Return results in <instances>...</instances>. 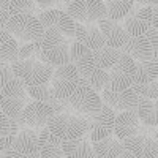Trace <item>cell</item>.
<instances>
[{
  "instance_id": "3957f363",
  "label": "cell",
  "mask_w": 158,
  "mask_h": 158,
  "mask_svg": "<svg viewBox=\"0 0 158 158\" xmlns=\"http://www.w3.org/2000/svg\"><path fill=\"white\" fill-rule=\"evenodd\" d=\"M46 127L51 130V133H54L62 141L82 138V136H87L89 133L87 118L84 115L71 114V112L54 114L49 118Z\"/></svg>"
},
{
  "instance_id": "5bb4252c",
  "label": "cell",
  "mask_w": 158,
  "mask_h": 158,
  "mask_svg": "<svg viewBox=\"0 0 158 158\" xmlns=\"http://www.w3.org/2000/svg\"><path fill=\"white\" fill-rule=\"evenodd\" d=\"M100 95H101L103 103L108 104L109 108H112L115 112L136 109L138 106V94L131 87L123 89V90H114L108 84L100 92Z\"/></svg>"
},
{
  "instance_id": "277c9868",
  "label": "cell",
  "mask_w": 158,
  "mask_h": 158,
  "mask_svg": "<svg viewBox=\"0 0 158 158\" xmlns=\"http://www.w3.org/2000/svg\"><path fill=\"white\" fill-rule=\"evenodd\" d=\"M5 30L15 36L18 43L38 41L44 35V27L40 22L38 16L29 15V13L11 15L8 22H6Z\"/></svg>"
},
{
  "instance_id": "ab89813d",
  "label": "cell",
  "mask_w": 158,
  "mask_h": 158,
  "mask_svg": "<svg viewBox=\"0 0 158 158\" xmlns=\"http://www.w3.org/2000/svg\"><path fill=\"white\" fill-rule=\"evenodd\" d=\"M155 128H156V130L153 131V135H152V136H153V139H155V141L158 142V127H155Z\"/></svg>"
},
{
  "instance_id": "1f68e13d",
  "label": "cell",
  "mask_w": 158,
  "mask_h": 158,
  "mask_svg": "<svg viewBox=\"0 0 158 158\" xmlns=\"http://www.w3.org/2000/svg\"><path fill=\"white\" fill-rule=\"evenodd\" d=\"M24 59H40L41 60V40L30 43H22L18 51V60Z\"/></svg>"
},
{
  "instance_id": "5b68a950",
  "label": "cell",
  "mask_w": 158,
  "mask_h": 158,
  "mask_svg": "<svg viewBox=\"0 0 158 158\" xmlns=\"http://www.w3.org/2000/svg\"><path fill=\"white\" fill-rule=\"evenodd\" d=\"M11 68L15 76L19 77L25 85H35V84L48 82L56 67L40 59H24V60L13 62Z\"/></svg>"
},
{
  "instance_id": "ac0fdd59",
  "label": "cell",
  "mask_w": 158,
  "mask_h": 158,
  "mask_svg": "<svg viewBox=\"0 0 158 158\" xmlns=\"http://www.w3.org/2000/svg\"><path fill=\"white\" fill-rule=\"evenodd\" d=\"M76 41L85 44L92 51H95L101 46L106 44L104 36L98 27V22H92V24H82V22H74V38Z\"/></svg>"
},
{
  "instance_id": "f1b7e54d",
  "label": "cell",
  "mask_w": 158,
  "mask_h": 158,
  "mask_svg": "<svg viewBox=\"0 0 158 158\" xmlns=\"http://www.w3.org/2000/svg\"><path fill=\"white\" fill-rule=\"evenodd\" d=\"M108 10V18L120 21L133 8L135 0H103Z\"/></svg>"
},
{
  "instance_id": "ffe728a7",
  "label": "cell",
  "mask_w": 158,
  "mask_h": 158,
  "mask_svg": "<svg viewBox=\"0 0 158 158\" xmlns=\"http://www.w3.org/2000/svg\"><path fill=\"white\" fill-rule=\"evenodd\" d=\"M141 128V120L138 117L136 109H128V111H120L115 115L114 120V136L117 139H125L131 135L138 133Z\"/></svg>"
},
{
  "instance_id": "e0dca14e",
  "label": "cell",
  "mask_w": 158,
  "mask_h": 158,
  "mask_svg": "<svg viewBox=\"0 0 158 158\" xmlns=\"http://www.w3.org/2000/svg\"><path fill=\"white\" fill-rule=\"evenodd\" d=\"M70 59H71V63H74L81 77H84L87 73H90L97 67L94 51L87 48L85 44L76 41V40H73L70 44Z\"/></svg>"
},
{
  "instance_id": "484cf974",
  "label": "cell",
  "mask_w": 158,
  "mask_h": 158,
  "mask_svg": "<svg viewBox=\"0 0 158 158\" xmlns=\"http://www.w3.org/2000/svg\"><path fill=\"white\" fill-rule=\"evenodd\" d=\"M136 112L144 127H158V108L155 106L153 100L146 97H138Z\"/></svg>"
},
{
  "instance_id": "4dcf8cb0",
  "label": "cell",
  "mask_w": 158,
  "mask_h": 158,
  "mask_svg": "<svg viewBox=\"0 0 158 158\" xmlns=\"http://www.w3.org/2000/svg\"><path fill=\"white\" fill-rule=\"evenodd\" d=\"M25 90L32 100H40V101H51L54 98L51 89V82H41V84H35V85H25Z\"/></svg>"
},
{
  "instance_id": "30bf717a",
  "label": "cell",
  "mask_w": 158,
  "mask_h": 158,
  "mask_svg": "<svg viewBox=\"0 0 158 158\" xmlns=\"http://www.w3.org/2000/svg\"><path fill=\"white\" fill-rule=\"evenodd\" d=\"M136 71V62L125 52H120L117 62L108 70L109 73V87L114 90H123L133 85Z\"/></svg>"
},
{
  "instance_id": "b9f144b4",
  "label": "cell",
  "mask_w": 158,
  "mask_h": 158,
  "mask_svg": "<svg viewBox=\"0 0 158 158\" xmlns=\"http://www.w3.org/2000/svg\"><path fill=\"white\" fill-rule=\"evenodd\" d=\"M156 81H158V77H156Z\"/></svg>"
},
{
  "instance_id": "d6a6232c",
  "label": "cell",
  "mask_w": 158,
  "mask_h": 158,
  "mask_svg": "<svg viewBox=\"0 0 158 158\" xmlns=\"http://www.w3.org/2000/svg\"><path fill=\"white\" fill-rule=\"evenodd\" d=\"M35 11H36L35 0H10V15H21V13L35 15Z\"/></svg>"
},
{
  "instance_id": "603a6c76",
  "label": "cell",
  "mask_w": 158,
  "mask_h": 158,
  "mask_svg": "<svg viewBox=\"0 0 158 158\" xmlns=\"http://www.w3.org/2000/svg\"><path fill=\"white\" fill-rule=\"evenodd\" d=\"M120 51L128 54L133 60H147V59L153 57L152 46L146 35L144 36H128L127 43L123 44V48Z\"/></svg>"
},
{
  "instance_id": "74e56055",
  "label": "cell",
  "mask_w": 158,
  "mask_h": 158,
  "mask_svg": "<svg viewBox=\"0 0 158 158\" xmlns=\"http://www.w3.org/2000/svg\"><path fill=\"white\" fill-rule=\"evenodd\" d=\"M136 6H155L158 5V0H135Z\"/></svg>"
},
{
  "instance_id": "6da1fadb",
  "label": "cell",
  "mask_w": 158,
  "mask_h": 158,
  "mask_svg": "<svg viewBox=\"0 0 158 158\" xmlns=\"http://www.w3.org/2000/svg\"><path fill=\"white\" fill-rule=\"evenodd\" d=\"M29 94L25 90V84L19 77H13L0 89V109H2L10 118H15L19 123V130L22 125V111L25 104L29 103Z\"/></svg>"
},
{
  "instance_id": "f35d334b",
  "label": "cell",
  "mask_w": 158,
  "mask_h": 158,
  "mask_svg": "<svg viewBox=\"0 0 158 158\" xmlns=\"http://www.w3.org/2000/svg\"><path fill=\"white\" fill-rule=\"evenodd\" d=\"M152 27L158 29V5L152 6Z\"/></svg>"
},
{
  "instance_id": "7a4b0ae2",
  "label": "cell",
  "mask_w": 158,
  "mask_h": 158,
  "mask_svg": "<svg viewBox=\"0 0 158 158\" xmlns=\"http://www.w3.org/2000/svg\"><path fill=\"white\" fill-rule=\"evenodd\" d=\"M73 40L65 36L59 30L48 29L41 38V60L54 67L71 62L70 59V44Z\"/></svg>"
},
{
  "instance_id": "7402d4cb",
  "label": "cell",
  "mask_w": 158,
  "mask_h": 158,
  "mask_svg": "<svg viewBox=\"0 0 158 158\" xmlns=\"http://www.w3.org/2000/svg\"><path fill=\"white\" fill-rule=\"evenodd\" d=\"M38 150L40 156L43 158H59L63 156L62 139L57 138L54 133H51L48 127H43L38 133Z\"/></svg>"
},
{
  "instance_id": "8992f818",
  "label": "cell",
  "mask_w": 158,
  "mask_h": 158,
  "mask_svg": "<svg viewBox=\"0 0 158 158\" xmlns=\"http://www.w3.org/2000/svg\"><path fill=\"white\" fill-rule=\"evenodd\" d=\"M49 82L56 98L68 100L70 95L74 92V89L77 87V84L81 82V74L76 70L74 63L68 62L54 68V73H52Z\"/></svg>"
},
{
  "instance_id": "d6986e66",
  "label": "cell",
  "mask_w": 158,
  "mask_h": 158,
  "mask_svg": "<svg viewBox=\"0 0 158 158\" xmlns=\"http://www.w3.org/2000/svg\"><path fill=\"white\" fill-rule=\"evenodd\" d=\"M98 27L104 36V41L108 46L115 48V49H122L123 44L128 40V33L125 32V29L122 27V24L117 19H111V18H103L98 21Z\"/></svg>"
},
{
  "instance_id": "d590c367",
  "label": "cell",
  "mask_w": 158,
  "mask_h": 158,
  "mask_svg": "<svg viewBox=\"0 0 158 158\" xmlns=\"http://www.w3.org/2000/svg\"><path fill=\"white\" fill-rule=\"evenodd\" d=\"M36 6L41 10H48V8H62L65 10V0H35Z\"/></svg>"
},
{
  "instance_id": "d4e9b609",
  "label": "cell",
  "mask_w": 158,
  "mask_h": 158,
  "mask_svg": "<svg viewBox=\"0 0 158 158\" xmlns=\"http://www.w3.org/2000/svg\"><path fill=\"white\" fill-rule=\"evenodd\" d=\"M136 71L133 85H146L158 77V59L152 57L147 60H135Z\"/></svg>"
},
{
  "instance_id": "4316f807",
  "label": "cell",
  "mask_w": 158,
  "mask_h": 158,
  "mask_svg": "<svg viewBox=\"0 0 158 158\" xmlns=\"http://www.w3.org/2000/svg\"><path fill=\"white\" fill-rule=\"evenodd\" d=\"M19 43L16 38L6 30H0V59H3L10 63L18 60Z\"/></svg>"
},
{
  "instance_id": "f546056e",
  "label": "cell",
  "mask_w": 158,
  "mask_h": 158,
  "mask_svg": "<svg viewBox=\"0 0 158 158\" xmlns=\"http://www.w3.org/2000/svg\"><path fill=\"white\" fill-rule=\"evenodd\" d=\"M82 81H85L94 90H97L98 94L109 84V73L108 70H104V68H100L98 65L92 70L90 73H87L84 77H81Z\"/></svg>"
},
{
  "instance_id": "83f0119b",
  "label": "cell",
  "mask_w": 158,
  "mask_h": 158,
  "mask_svg": "<svg viewBox=\"0 0 158 158\" xmlns=\"http://www.w3.org/2000/svg\"><path fill=\"white\" fill-rule=\"evenodd\" d=\"M120 49H115V48H111L108 44H104L98 49L94 51V56H95V62L100 68H104V70H109L112 65L117 62L118 56H120Z\"/></svg>"
},
{
  "instance_id": "7c38bea8",
  "label": "cell",
  "mask_w": 158,
  "mask_h": 158,
  "mask_svg": "<svg viewBox=\"0 0 158 158\" xmlns=\"http://www.w3.org/2000/svg\"><path fill=\"white\" fill-rule=\"evenodd\" d=\"M135 6L120 19V24L130 36H144L152 27V6Z\"/></svg>"
},
{
  "instance_id": "4fadbf2b",
  "label": "cell",
  "mask_w": 158,
  "mask_h": 158,
  "mask_svg": "<svg viewBox=\"0 0 158 158\" xmlns=\"http://www.w3.org/2000/svg\"><path fill=\"white\" fill-rule=\"evenodd\" d=\"M122 146L130 153V156L136 158H156L158 156V142L152 135L138 133L122 139Z\"/></svg>"
},
{
  "instance_id": "9a60e30c",
  "label": "cell",
  "mask_w": 158,
  "mask_h": 158,
  "mask_svg": "<svg viewBox=\"0 0 158 158\" xmlns=\"http://www.w3.org/2000/svg\"><path fill=\"white\" fill-rule=\"evenodd\" d=\"M56 114L54 108L51 106L48 101H40L33 100L25 104V108L22 111V125L32 127V128H43L48 125L49 118Z\"/></svg>"
},
{
  "instance_id": "44dd1931",
  "label": "cell",
  "mask_w": 158,
  "mask_h": 158,
  "mask_svg": "<svg viewBox=\"0 0 158 158\" xmlns=\"http://www.w3.org/2000/svg\"><path fill=\"white\" fill-rule=\"evenodd\" d=\"M92 149H94L95 156H100V158L130 156V153L122 146V141L117 139L114 136V133L106 136V138H103V139H100V141H94V142H92Z\"/></svg>"
},
{
  "instance_id": "9c48e42d",
  "label": "cell",
  "mask_w": 158,
  "mask_h": 158,
  "mask_svg": "<svg viewBox=\"0 0 158 158\" xmlns=\"http://www.w3.org/2000/svg\"><path fill=\"white\" fill-rule=\"evenodd\" d=\"M68 103L76 114L85 117L92 112H95L97 109H100L103 104V100L97 90H94L85 81L81 79V82L77 84L74 92L70 95Z\"/></svg>"
},
{
  "instance_id": "e575fe53",
  "label": "cell",
  "mask_w": 158,
  "mask_h": 158,
  "mask_svg": "<svg viewBox=\"0 0 158 158\" xmlns=\"http://www.w3.org/2000/svg\"><path fill=\"white\" fill-rule=\"evenodd\" d=\"M146 36H147L149 43H150V46H152V54H153V57L158 59V29L150 27V29L147 30Z\"/></svg>"
},
{
  "instance_id": "8d00e7d4",
  "label": "cell",
  "mask_w": 158,
  "mask_h": 158,
  "mask_svg": "<svg viewBox=\"0 0 158 158\" xmlns=\"http://www.w3.org/2000/svg\"><path fill=\"white\" fill-rule=\"evenodd\" d=\"M10 122H11V118L0 109V136L10 135Z\"/></svg>"
},
{
  "instance_id": "836d02e7",
  "label": "cell",
  "mask_w": 158,
  "mask_h": 158,
  "mask_svg": "<svg viewBox=\"0 0 158 158\" xmlns=\"http://www.w3.org/2000/svg\"><path fill=\"white\" fill-rule=\"evenodd\" d=\"M15 77V73H13L11 63L0 59V89H2L6 82H10L11 79Z\"/></svg>"
},
{
  "instance_id": "8fae6325",
  "label": "cell",
  "mask_w": 158,
  "mask_h": 158,
  "mask_svg": "<svg viewBox=\"0 0 158 158\" xmlns=\"http://www.w3.org/2000/svg\"><path fill=\"white\" fill-rule=\"evenodd\" d=\"M38 19L44 27V30L54 29V30H59L60 33H63L65 36H68L71 40L74 38V22L76 21L65 10H62V8L41 10V13L38 15Z\"/></svg>"
},
{
  "instance_id": "52a82bcc",
  "label": "cell",
  "mask_w": 158,
  "mask_h": 158,
  "mask_svg": "<svg viewBox=\"0 0 158 158\" xmlns=\"http://www.w3.org/2000/svg\"><path fill=\"white\" fill-rule=\"evenodd\" d=\"M65 11L82 24L98 22L108 16V10L103 0H71L65 5Z\"/></svg>"
},
{
  "instance_id": "2e32d148",
  "label": "cell",
  "mask_w": 158,
  "mask_h": 158,
  "mask_svg": "<svg viewBox=\"0 0 158 158\" xmlns=\"http://www.w3.org/2000/svg\"><path fill=\"white\" fill-rule=\"evenodd\" d=\"M10 149H13L19 156H40L36 128H21L13 138V144Z\"/></svg>"
},
{
  "instance_id": "60d3db41",
  "label": "cell",
  "mask_w": 158,
  "mask_h": 158,
  "mask_svg": "<svg viewBox=\"0 0 158 158\" xmlns=\"http://www.w3.org/2000/svg\"><path fill=\"white\" fill-rule=\"evenodd\" d=\"M153 103H155V106L158 108V98H155V100H153Z\"/></svg>"
},
{
  "instance_id": "ba28073f",
  "label": "cell",
  "mask_w": 158,
  "mask_h": 158,
  "mask_svg": "<svg viewBox=\"0 0 158 158\" xmlns=\"http://www.w3.org/2000/svg\"><path fill=\"white\" fill-rule=\"evenodd\" d=\"M117 112L109 108L108 104H101V108L97 109L95 112H92L85 115L87 118V125H89V139L90 142L100 141L103 138H106L114 133V120H115Z\"/></svg>"
},
{
  "instance_id": "cb8c5ba5",
  "label": "cell",
  "mask_w": 158,
  "mask_h": 158,
  "mask_svg": "<svg viewBox=\"0 0 158 158\" xmlns=\"http://www.w3.org/2000/svg\"><path fill=\"white\" fill-rule=\"evenodd\" d=\"M62 149H63V156H68V158H92V156H95L89 136L62 141Z\"/></svg>"
}]
</instances>
